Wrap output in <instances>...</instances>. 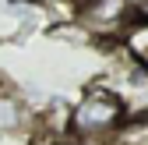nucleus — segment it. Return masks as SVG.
Masks as SVG:
<instances>
[{
	"instance_id": "nucleus-1",
	"label": "nucleus",
	"mask_w": 148,
	"mask_h": 145,
	"mask_svg": "<svg viewBox=\"0 0 148 145\" xmlns=\"http://www.w3.org/2000/svg\"><path fill=\"white\" fill-rule=\"evenodd\" d=\"M123 120V103L109 92V88H92V92L78 103V110L71 117V128L78 135H99L109 131Z\"/></svg>"
},
{
	"instance_id": "nucleus-2",
	"label": "nucleus",
	"mask_w": 148,
	"mask_h": 145,
	"mask_svg": "<svg viewBox=\"0 0 148 145\" xmlns=\"http://www.w3.org/2000/svg\"><path fill=\"white\" fill-rule=\"evenodd\" d=\"M127 14H134V0H81L78 21L88 32H116Z\"/></svg>"
},
{
	"instance_id": "nucleus-3",
	"label": "nucleus",
	"mask_w": 148,
	"mask_h": 145,
	"mask_svg": "<svg viewBox=\"0 0 148 145\" xmlns=\"http://www.w3.org/2000/svg\"><path fill=\"white\" fill-rule=\"evenodd\" d=\"M21 124V106L11 96H0V131H14Z\"/></svg>"
},
{
	"instance_id": "nucleus-4",
	"label": "nucleus",
	"mask_w": 148,
	"mask_h": 145,
	"mask_svg": "<svg viewBox=\"0 0 148 145\" xmlns=\"http://www.w3.org/2000/svg\"><path fill=\"white\" fill-rule=\"evenodd\" d=\"M134 14L148 21V0H134Z\"/></svg>"
},
{
	"instance_id": "nucleus-5",
	"label": "nucleus",
	"mask_w": 148,
	"mask_h": 145,
	"mask_svg": "<svg viewBox=\"0 0 148 145\" xmlns=\"http://www.w3.org/2000/svg\"><path fill=\"white\" fill-rule=\"evenodd\" d=\"M18 4H28V0H18Z\"/></svg>"
}]
</instances>
